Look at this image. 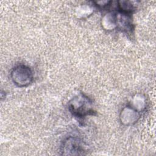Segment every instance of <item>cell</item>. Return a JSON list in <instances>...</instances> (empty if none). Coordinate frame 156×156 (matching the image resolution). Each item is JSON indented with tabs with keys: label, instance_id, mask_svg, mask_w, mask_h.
Listing matches in <instances>:
<instances>
[{
	"label": "cell",
	"instance_id": "6da1fadb",
	"mask_svg": "<svg viewBox=\"0 0 156 156\" xmlns=\"http://www.w3.org/2000/svg\"><path fill=\"white\" fill-rule=\"evenodd\" d=\"M68 106L71 113L78 118H84L95 113L92 107L91 101L82 94L74 97L69 102Z\"/></svg>",
	"mask_w": 156,
	"mask_h": 156
},
{
	"label": "cell",
	"instance_id": "7a4b0ae2",
	"mask_svg": "<svg viewBox=\"0 0 156 156\" xmlns=\"http://www.w3.org/2000/svg\"><path fill=\"white\" fill-rule=\"evenodd\" d=\"M10 77L13 82L19 87H27L33 80L32 70L24 65L15 67L11 72Z\"/></svg>",
	"mask_w": 156,
	"mask_h": 156
},
{
	"label": "cell",
	"instance_id": "3957f363",
	"mask_svg": "<svg viewBox=\"0 0 156 156\" xmlns=\"http://www.w3.org/2000/svg\"><path fill=\"white\" fill-rule=\"evenodd\" d=\"M81 141L79 138L69 136L66 138L62 143L60 152L62 155H73L83 154V149Z\"/></svg>",
	"mask_w": 156,
	"mask_h": 156
},
{
	"label": "cell",
	"instance_id": "277c9868",
	"mask_svg": "<svg viewBox=\"0 0 156 156\" xmlns=\"http://www.w3.org/2000/svg\"><path fill=\"white\" fill-rule=\"evenodd\" d=\"M140 117V112L132 107L127 106L122 108L119 115L121 122L126 126L135 124Z\"/></svg>",
	"mask_w": 156,
	"mask_h": 156
},
{
	"label": "cell",
	"instance_id": "5b68a950",
	"mask_svg": "<svg viewBox=\"0 0 156 156\" xmlns=\"http://www.w3.org/2000/svg\"><path fill=\"white\" fill-rule=\"evenodd\" d=\"M116 15V28L121 30L129 32L133 29V23L130 14L118 12Z\"/></svg>",
	"mask_w": 156,
	"mask_h": 156
},
{
	"label": "cell",
	"instance_id": "8992f818",
	"mask_svg": "<svg viewBox=\"0 0 156 156\" xmlns=\"http://www.w3.org/2000/svg\"><path fill=\"white\" fill-rule=\"evenodd\" d=\"M102 26L107 30H112L116 28V15L115 12H108L102 18Z\"/></svg>",
	"mask_w": 156,
	"mask_h": 156
},
{
	"label": "cell",
	"instance_id": "52a82bcc",
	"mask_svg": "<svg viewBox=\"0 0 156 156\" xmlns=\"http://www.w3.org/2000/svg\"><path fill=\"white\" fill-rule=\"evenodd\" d=\"M118 12L130 14L135 10V5L133 2L129 1H119L117 2Z\"/></svg>",
	"mask_w": 156,
	"mask_h": 156
},
{
	"label": "cell",
	"instance_id": "ba28073f",
	"mask_svg": "<svg viewBox=\"0 0 156 156\" xmlns=\"http://www.w3.org/2000/svg\"><path fill=\"white\" fill-rule=\"evenodd\" d=\"M133 108L141 112L146 107V101L144 96L141 94H136L132 100V106Z\"/></svg>",
	"mask_w": 156,
	"mask_h": 156
},
{
	"label": "cell",
	"instance_id": "9c48e42d",
	"mask_svg": "<svg viewBox=\"0 0 156 156\" xmlns=\"http://www.w3.org/2000/svg\"><path fill=\"white\" fill-rule=\"evenodd\" d=\"M93 9L90 5H83L80 7L77 10V15L78 17H83L84 16H87L90 15L93 12Z\"/></svg>",
	"mask_w": 156,
	"mask_h": 156
},
{
	"label": "cell",
	"instance_id": "30bf717a",
	"mask_svg": "<svg viewBox=\"0 0 156 156\" xmlns=\"http://www.w3.org/2000/svg\"><path fill=\"white\" fill-rule=\"evenodd\" d=\"M112 1H93V3L95 5L98 6L101 9H105L110 5Z\"/></svg>",
	"mask_w": 156,
	"mask_h": 156
}]
</instances>
